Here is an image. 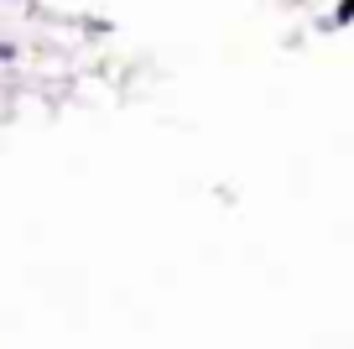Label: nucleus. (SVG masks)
Instances as JSON below:
<instances>
[{
  "label": "nucleus",
  "instance_id": "6",
  "mask_svg": "<svg viewBox=\"0 0 354 349\" xmlns=\"http://www.w3.org/2000/svg\"><path fill=\"white\" fill-rule=\"evenodd\" d=\"M297 6H308V0H297Z\"/></svg>",
  "mask_w": 354,
  "mask_h": 349
},
{
  "label": "nucleus",
  "instance_id": "1",
  "mask_svg": "<svg viewBox=\"0 0 354 349\" xmlns=\"http://www.w3.org/2000/svg\"><path fill=\"white\" fill-rule=\"evenodd\" d=\"M333 26H339V32H344V26H354V0H333Z\"/></svg>",
  "mask_w": 354,
  "mask_h": 349
},
{
  "label": "nucleus",
  "instance_id": "3",
  "mask_svg": "<svg viewBox=\"0 0 354 349\" xmlns=\"http://www.w3.org/2000/svg\"><path fill=\"white\" fill-rule=\"evenodd\" d=\"M313 32H318V37H333V32H339V26H333V16H328V11H323V16H318V21H313Z\"/></svg>",
  "mask_w": 354,
  "mask_h": 349
},
{
  "label": "nucleus",
  "instance_id": "5",
  "mask_svg": "<svg viewBox=\"0 0 354 349\" xmlns=\"http://www.w3.org/2000/svg\"><path fill=\"white\" fill-rule=\"evenodd\" d=\"M21 6H32V0H21Z\"/></svg>",
  "mask_w": 354,
  "mask_h": 349
},
{
  "label": "nucleus",
  "instance_id": "4",
  "mask_svg": "<svg viewBox=\"0 0 354 349\" xmlns=\"http://www.w3.org/2000/svg\"><path fill=\"white\" fill-rule=\"evenodd\" d=\"M16 57H21V47H16V42H0V63H16Z\"/></svg>",
  "mask_w": 354,
  "mask_h": 349
},
{
  "label": "nucleus",
  "instance_id": "2",
  "mask_svg": "<svg viewBox=\"0 0 354 349\" xmlns=\"http://www.w3.org/2000/svg\"><path fill=\"white\" fill-rule=\"evenodd\" d=\"M78 26H84L88 37H110V32H115V21H104V16H84Z\"/></svg>",
  "mask_w": 354,
  "mask_h": 349
}]
</instances>
